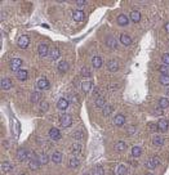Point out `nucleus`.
Masks as SVG:
<instances>
[{"label":"nucleus","instance_id":"1","mask_svg":"<svg viewBox=\"0 0 169 175\" xmlns=\"http://www.w3.org/2000/svg\"><path fill=\"white\" fill-rule=\"evenodd\" d=\"M28 44H30V37H28L27 35H22V36L18 39V47L21 48V49H26V48L28 47Z\"/></svg>","mask_w":169,"mask_h":175},{"label":"nucleus","instance_id":"2","mask_svg":"<svg viewBox=\"0 0 169 175\" xmlns=\"http://www.w3.org/2000/svg\"><path fill=\"white\" fill-rule=\"evenodd\" d=\"M72 124V117L69 115H63L62 117H61V126L62 128H69Z\"/></svg>","mask_w":169,"mask_h":175},{"label":"nucleus","instance_id":"3","mask_svg":"<svg viewBox=\"0 0 169 175\" xmlns=\"http://www.w3.org/2000/svg\"><path fill=\"white\" fill-rule=\"evenodd\" d=\"M49 138L52 139V140H60V139H61V131H60V129L52 128L50 131H49Z\"/></svg>","mask_w":169,"mask_h":175},{"label":"nucleus","instance_id":"4","mask_svg":"<svg viewBox=\"0 0 169 175\" xmlns=\"http://www.w3.org/2000/svg\"><path fill=\"white\" fill-rule=\"evenodd\" d=\"M107 70L110 71V72H115V71L119 70V62L116 59H111L107 62Z\"/></svg>","mask_w":169,"mask_h":175},{"label":"nucleus","instance_id":"5","mask_svg":"<svg viewBox=\"0 0 169 175\" xmlns=\"http://www.w3.org/2000/svg\"><path fill=\"white\" fill-rule=\"evenodd\" d=\"M21 64H22V61L19 59V58H13V59L11 61V70L12 71H16V72H18Z\"/></svg>","mask_w":169,"mask_h":175},{"label":"nucleus","instance_id":"6","mask_svg":"<svg viewBox=\"0 0 169 175\" xmlns=\"http://www.w3.org/2000/svg\"><path fill=\"white\" fill-rule=\"evenodd\" d=\"M156 124H158L159 130H161V131H167L168 128H169V121L168 120H165V119H160Z\"/></svg>","mask_w":169,"mask_h":175},{"label":"nucleus","instance_id":"7","mask_svg":"<svg viewBox=\"0 0 169 175\" xmlns=\"http://www.w3.org/2000/svg\"><path fill=\"white\" fill-rule=\"evenodd\" d=\"M28 153H30V152L26 151L25 148H19V150L17 151V158L19 161H25V160H27Z\"/></svg>","mask_w":169,"mask_h":175},{"label":"nucleus","instance_id":"8","mask_svg":"<svg viewBox=\"0 0 169 175\" xmlns=\"http://www.w3.org/2000/svg\"><path fill=\"white\" fill-rule=\"evenodd\" d=\"M57 108L61 109V111H65V109L69 108V100L66 98H61L60 100L57 102Z\"/></svg>","mask_w":169,"mask_h":175},{"label":"nucleus","instance_id":"9","mask_svg":"<svg viewBox=\"0 0 169 175\" xmlns=\"http://www.w3.org/2000/svg\"><path fill=\"white\" fill-rule=\"evenodd\" d=\"M106 45L109 48H112V49H116L118 48V41L114 36H107L106 37Z\"/></svg>","mask_w":169,"mask_h":175},{"label":"nucleus","instance_id":"10","mask_svg":"<svg viewBox=\"0 0 169 175\" xmlns=\"http://www.w3.org/2000/svg\"><path fill=\"white\" fill-rule=\"evenodd\" d=\"M0 85H1V89L3 90H9L12 88L11 79H8V77H3L1 81H0Z\"/></svg>","mask_w":169,"mask_h":175},{"label":"nucleus","instance_id":"11","mask_svg":"<svg viewBox=\"0 0 169 175\" xmlns=\"http://www.w3.org/2000/svg\"><path fill=\"white\" fill-rule=\"evenodd\" d=\"M38 88H39L40 90L48 89V88H49V81H48L45 77H41V79L38 80Z\"/></svg>","mask_w":169,"mask_h":175},{"label":"nucleus","instance_id":"12","mask_svg":"<svg viewBox=\"0 0 169 175\" xmlns=\"http://www.w3.org/2000/svg\"><path fill=\"white\" fill-rule=\"evenodd\" d=\"M52 161H53L54 164H61L62 162V158H63V155L61 153V152H58V151H56V152H53V155H52Z\"/></svg>","mask_w":169,"mask_h":175},{"label":"nucleus","instance_id":"13","mask_svg":"<svg viewBox=\"0 0 169 175\" xmlns=\"http://www.w3.org/2000/svg\"><path fill=\"white\" fill-rule=\"evenodd\" d=\"M114 124H115L116 126H123L125 124V116L124 115H116L115 119H114Z\"/></svg>","mask_w":169,"mask_h":175},{"label":"nucleus","instance_id":"14","mask_svg":"<svg viewBox=\"0 0 169 175\" xmlns=\"http://www.w3.org/2000/svg\"><path fill=\"white\" fill-rule=\"evenodd\" d=\"M38 52H39V56L40 57H45L48 54V52H49V48H48L47 44H40L38 48Z\"/></svg>","mask_w":169,"mask_h":175},{"label":"nucleus","instance_id":"15","mask_svg":"<svg viewBox=\"0 0 169 175\" xmlns=\"http://www.w3.org/2000/svg\"><path fill=\"white\" fill-rule=\"evenodd\" d=\"M40 161L38 160V158H31L30 161H28V167H30L31 170H38L39 166H40Z\"/></svg>","mask_w":169,"mask_h":175},{"label":"nucleus","instance_id":"16","mask_svg":"<svg viewBox=\"0 0 169 175\" xmlns=\"http://www.w3.org/2000/svg\"><path fill=\"white\" fill-rule=\"evenodd\" d=\"M84 12L83 11H74V13H72V18L75 19L76 22H82L83 19H84Z\"/></svg>","mask_w":169,"mask_h":175},{"label":"nucleus","instance_id":"17","mask_svg":"<svg viewBox=\"0 0 169 175\" xmlns=\"http://www.w3.org/2000/svg\"><path fill=\"white\" fill-rule=\"evenodd\" d=\"M114 150H115L116 152H123V151L126 150V144L123 140H119V142H116L115 143V145H114Z\"/></svg>","mask_w":169,"mask_h":175},{"label":"nucleus","instance_id":"18","mask_svg":"<svg viewBox=\"0 0 169 175\" xmlns=\"http://www.w3.org/2000/svg\"><path fill=\"white\" fill-rule=\"evenodd\" d=\"M120 43H121L123 45H125V47H128V45L132 44V39H131V36H129V35L123 34L121 36H120Z\"/></svg>","mask_w":169,"mask_h":175},{"label":"nucleus","instance_id":"19","mask_svg":"<svg viewBox=\"0 0 169 175\" xmlns=\"http://www.w3.org/2000/svg\"><path fill=\"white\" fill-rule=\"evenodd\" d=\"M83 150V145L79 143V142H76V143H74L72 145H71V152H72L74 155H79L80 152H82Z\"/></svg>","mask_w":169,"mask_h":175},{"label":"nucleus","instance_id":"20","mask_svg":"<svg viewBox=\"0 0 169 175\" xmlns=\"http://www.w3.org/2000/svg\"><path fill=\"white\" fill-rule=\"evenodd\" d=\"M131 19L134 22V23H138V22L141 21V13H139L138 11L131 12Z\"/></svg>","mask_w":169,"mask_h":175},{"label":"nucleus","instance_id":"21","mask_svg":"<svg viewBox=\"0 0 169 175\" xmlns=\"http://www.w3.org/2000/svg\"><path fill=\"white\" fill-rule=\"evenodd\" d=\"M17 77H18V80H21V81H25V80L28 79V72L26 70H19L17 72Z\"/></svg>","mask_w":169,"mask_h":175},{"label":"nucleus","instance_id":"22","mask_svg":"<svg viewBox=\"0 0 169 175\" xmlns=\"http://www.w3.org/2000/svg\"><path fill=\"white\" fill-rule=\"evenodd\" d=\"M79 165H80V160L77 157H72L70 160V162H69V167L70 169H76V167H79Z\"/></svg>","mask_w":169,"mask_h":175},{"label":"nucleus","instance_id":"23","mask_svg":"<svg viewBox=\"0 0 169 175\" xmlns=\"http://www.w3.org/2000/svg\"><path fill=\"white\" fill-rule=\"evenodd\" d=\"M92 63H93V67L99 68V67H102V58L99 56H94L93 59H92Z\"/></svg>","mask_w":169,"mask_h":175},{"label":"nucleus","instance_id":"24","mask_svg":"<svg viewBox=\"0 0 169 175\" xmlns=\"http://www.w3.org/2000/svg\"><path fill=\"white\" fill-rule=\"evenodd\" d=\"M67 70H69V63H67L66 61H61V62L58 63V71H60V72H62V73H65Z\"/></svg>","mask_w":169,"mask_h":175},{"label":"nucleus","instance_id":"25","mask_svg":"<svg viewBox=\"0 0 169 175\" xmlns=\"http://www.w3.org/2000/svg\"><path fill=\"white\" fill-rule=\"evenodd\" d=\"M152 143L155 145H158V147H161V145L164 144V138L160 137V135H155V137L152 138Z\"/></svg>","mask_w":169,"mask_h":175},{"label":"nucleus","instance_id":"26","mask_svg":"<svg viewBox=\"0 0 169 175\" xmlns=\"http://www.w3.org/2000/svg\"><path fill=\"white\" fill-rule=\"evenodd\" d=\"M118 23H119L120 26H126V25L129 23V19H128V17H126V16L120 14L119 17H118Z\"/></svg>","mask_w":169,"mask_h":175},{"label":"nucleus","instance_id":"27","mask_svg":"<svg viewBox=\"0 0 169 175\" xmlns=\"http://www.w3.org/2000/svg\"><path fill=\"white\" fill-rule=\"evenodd\" d=\"M49 158H50V157L48 156L47 153H40V155H39V156H38V160L40 161V164H41V165L48 164V161H49Z\"/></svg>","mask_w":169,"mask_h":175},{"label":"nucleus","instance_id":"28","mask_svg":"<svg viewBox=\"0 0 169 175\" xmlns=\"http://www.w3.org/2000/svg\"><path fill=\"white\" fill-rule=\"evenodd\" d=\"M12 170V165L8 161H3L1 162V171L3 173H9Z\"/></svg>","mask_w":169,"mask_h":175},{"label":"nucleus","instance_id":"29","mask_svg":"<svg viewBox=\"0 0 169 175\" xmlns=\"http://www.w3.org/2000/svg\"><path fill=\"white\" fill-rule=\"evenodd\" d=\"M92 86H93L92 81H84V83H82V89H83L84 93H88L89 90H92Z\"/></svg>","mask_w":169,"mask_h":175},{"label":"nucleus","instance_id":"30","mask_svg":"<svg viewBox=\"0 0 169 175\" xmlns=\"http://www.w3.org/2000/svg\"><path fill=\"white\" fill-rule=\"evenodd\" d=\"M60 56H61V53H60V50H58L57 48L52 49V50H50V53H49V57H50V59H52V61L58 59V57H60Z\"/></svg>","mask_w":169,"mask_h":175},{"label":"nucleus","instance_id":"31","mask_svg":"<svg viewBox=\"0 0 169 175\" xmlns=\"http://www.w3.org/2000/svg\"><path fill=\"white\" fill-rule=\"evenodd\" d=\"M145 165H146V167H147L148 170H154L155 167L158 166V165H156V162H155V161H154V158H148V160L146 161V164H145Z\"/></svg>","mask_w":169,"mask_h":175},{"label":"nucleus","instance_id":"32","mask_svg":"<svg viewBox=\"0 0 169 175\" xmlns=\"http://www.w3.org/2000/svg\"><path fill=\"white\" fill-rule=\"evenodd\" d=\"M142 155V148L138 147V145H136V147L132 148V156L133 157H139Z\"/></svg>","mask_w":169,"mask_h":175},{"label":"nucleus","instance_id":"33","mask_svg":"<svg viewBox=\"0 0 169 175\" xmlns=\"http://www.w3.org/2000/svg\"><path fill=\"white\" fill-rule=\"evenodd\" d=\"M159 107H160L161 109H165L169 107V100L167 98H160L159 99Z\"/></svg>","mask_w":169,"mask_h":175},{"label":"nucleus","instance_id":"34","mask_svg":"<svg viewBox=\"0 0 169 175\" xmlns=\"http://www.w3.org/2000/svg\"><path fill=\"white\" fill-rule=\"evenodd\" d=\"M96 107H98V108H103V107L106 106V102H105V98H102V97H99V98H96Z\"/></svg>","mask_w":169,"mask_h":175},{"label":"nucleus","instance_id":"35","mask_svg":"<svg viewBox=\"0 0 169 175\" xmlns=\"http://www.w3.org/2000/svg\"><path fill=\"white\" fill-rule=\"evenodd\" d=\"M40 98H41L40 92H34V93L31 94V102H32V103L39 102V100H40Z\"/></svg>","mask_w":169,"mask_h":175},{"label":"nucleus","instance_id":"36","mask_svg":"<svg viewBox=\"0 0 169 175\" xmlns=\"http://www.w3.org/2000/svg\"><path fill=\"white\" fill-rule=\"evenodd\" d=\"M126 167L124 166V165H119L118 166V169H116V174L118 175H126Z\"/></svg>","mask_w":169,"mask_h":175},{"label":"nucleus","instance_id":"37","mask_svg":"<svg viewBox=\"0 0 169 175\" xmlns=\"http://www.w3.org/2000/svg\"><path fill=\"white\" fill-rule=\"evenodd\" d=\"M112 111H114V108H112L111 106H105V107H103V116L107 117V116L111 115Z\"/></svg>","mask_w":169,"mask_h":175},{"label":"nucleus","instance_id":"38","mask_svg":"<svg viewBox=\"0 0 169 175\" xmlns=\"http://www.w3.org/2000/svg\"><path fill=\"white\" fill-rule=\"evenodd\" d=\"M84 138V131L82 129H77V130L74 133V139H83Z\"/></svg>","mask_w":169,"mask_h":175},{"label":"nucleus","instance_id":"39","mask_svg":"<svg viewBox=\"0 0 169 175\" xmlns=\"http://www.w3.org/2000/svg\"><path fill=\"white\" fill-rule=\"evenodd\" d=\"M93 175H105V171H103L102 166H96L93 170Z\"/></svg>","mask_w":169,"mask_h":175},{"label":"nucleus","instance_id":"40","mask_svg":"<svg viewBox=\"0 0 169 175\" xmlns=\"http://www.w3.org/2000/svg\"><path fill=\"white\" fill-rule=\"evenodd\" d=\"M80 75H82L83 77H89L90 76V71L88 67H83L82 70H80Z\"/></svg>","mask_w":169,"mask_h":175},{"label":"nucleus","instance_id":"41","mask_svg":"<svg viewBox=\"0 0 169 175\" xmlns=\"http://www.w3.org/2000/svg\"><path fill=\"white\" fill-rule=\"evenodd\" d=\"M160 83L165 86H169V75H163L160 77Z\"/></svg>","mask_w":169,"mask_h":175},{"label":"nucleus","instance_id":"42","mask_svg":"<svg viewBox=\"0 0 169 175\" xmlns=\"http://www.w3.org/2000/svg\"><path fill=\"white\" fill-rule=\"evenodd\" d=\"M48 108H49V103L48 102H41L40 103V112H45V111H48Z\"/></svg>","mask_w":169,"mask_h":175},{"label":"nucleus","instance_id":"43","mask_svg":"<svg viewBox=\"0 0 169 175\" xmlns=\"http://www.w3.org/2000/svg\"><path fill=\"white\" fill-rule=\"evenodd\" d=\"M148 130H150L151 133H156V131L159 130L158 124H155V122H151V124H148Z\"/></svg>","mask_w":169,"mask_h":175},{"label":"nucleus","instance_id":"44","mask_svg":"<svg viewBox=\"0 0 169 175\" xmlns=\"http://www.w3.org/2000/svg\"><path fill=\"white\" fill-rule=\"evenodd\" d=\"M161 59H163V62H164L165 66H168V64H169V53L163 54V56H161Z\"/></svg>","mask_w":169,"mask_h":175},{"label":"nucleus","instance_id":"45","mask_svg":"<svg viewBox=\"0 0 169 175\" xmlns=\"http://www.w3.org/2000/svg\"><path fill=\"white\" fill-rule=\"evenodd\" d=\"M160 72L163 73V75H169V67H167L164 64V66H161L160 67Z\"/></svg>","mask_w":169,"mask_h":175},{"label":"nucleus","instance_id":"46","mask_svg":"<svg viewBox=\"0 0 169 175\" xmlns=\"http://www.w3.org/2000/svg\"><path fill=\"white\" fill-rule=\"evenodd\" d=\"M134 131H136V126H129L128 130H126V133H128V134H131V135H132Z\"/></svg>","mask_w":169,"mask_h":175},{"label":"nucleus","instance_id":"47","mask_svg":"<svg viewBox=\"0 0 169 175\" xmlns=\"http://www.w3.org/2000/svg\"><path fill=\"white\" fill-rule=\"evenodd\" d=\"M76 4L79 5V6H83V5H85V4H87V1H85V0H77Z\"/></svg>","mask_w":169,"mask_h":175},{"label":"nucleus","instance_id":"48","mask_svg":"<svg viewBox=\"0 0 169 175\" xmlns=\"http://www.w3.org/2000/svg\"><path fill=\"white\" fill-rule=\"evenodd\" d=\"M152 158H154V161H155V162H156V165H158V166H159V165H160V164H161V161H160V158H159L158 156H155V157H152Z\"/></svg>","mask_w":169,"mask_h":175},{"label":"nucleus","instance_id":"49","mask_svg":"<svg viewBox=\"0 0 169 175\" xmlns=\"http://www.w3.org/2000/svg\"><path fill=\"white\" fill-rule=\"evenodd\" d=\"M165 30H167V32H169V22L165 25Z\"/></svg>","mask_w":169,"mask_h":175},{"label":"nucleus","instance_id":"50","mask_svg":"<svg viewBox=\"0 0 169 175\" xmlns=\"http://www.w3.org/2000/svg\"><path fill=\"white\" fill-rule=\"evenodd\" d=\"M146 175H154V174H151V173H147V174H146Z\"/></svg>","mask_w":169,"mask_h":175},{"label":"nucleus","instance_id":"51","mask_svg":"<svg viewBox=\"0 0 169 175\" xmlns=\"http://www.w3.org/2000/svg\"><path fill=\"white\" fill-rule=\"evenodd\" d=\"M21 175H26V174H21Z\"/></svg>","mask_w":169,"mask_h":175}]
</instances>
